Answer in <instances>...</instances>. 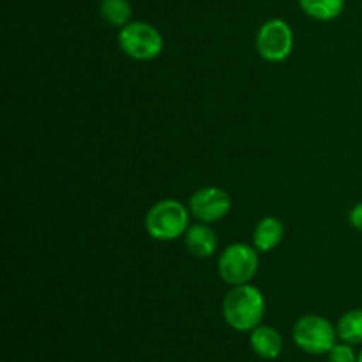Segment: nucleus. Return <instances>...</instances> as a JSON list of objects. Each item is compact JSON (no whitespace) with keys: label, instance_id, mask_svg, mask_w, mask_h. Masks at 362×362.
<instances>
[{"label":"nucleus","instance_id":"obj_1","mask_svg":"<svg viewBox=\"0 0 362 362\" xmlns=\"http://www.w3.org/2000/svg\"><path fill=\"white\" fill-rule=\"evenodd\" d=\"M265 315V297L251 283L237 285L223 300V317L226 324L240 332H251L260 325Z\"/></svg>","mask_w":362,"mask_h":362},{"label":"nucleus","instance_id":"obj_2","mask_svg":"<svg viewBox=\"0 0 362 362\" xmlns=\"http://www.w3.org/2000/svg\"><path fill=\"white\" fill-rule=\"evenodd\" d=\"M189 228V209L184 207L179 200L158 202L148 209L145 216V230L154 240L168 243L182 237Z\"/></svg>","mask_w":362,"mask_h":362},{"label":"nucleus","instance_id":"obj_3","mask_svg":"<svg viewBox=\"0 0 362 362\" xmlns=\"http://www.w3.org/2000/svg\"><path fill=\"white\" fill-rule=\"evenodd\" d=\"M258 250L250 244L237 243L226 247L218 260L219 278L226 285H246L258 272Z\"/></svg>","mask_w":362,"mask_h":362},{"label":"nucleus","instance_id":"obj_4","mask_svg":"<svg viewBox=\"0 0 362 362\" xmlns=\"http://www.w3.org/2000/svg\"><path fill=\"white\" fill-rule=\"evenodd\" d=\"M119 46L129 59L147 62L161 55L163 35L147 21H129L120 28Z\"/></svg>","mask_w":362,"mask_h":362},{"label":"nucleus","instance_id":"obj_5","mask_svg":"<svg viewBox=\"0 0 362 362\" xmlns=\"http://www.w3.org/2000/svg\"><path fill=\"white\" fill-rule=\"evenodd\" d=\"M338 329L320 315H306L293 325V341L306 354L322 356L336 345Z\"/></svg>","mask_w":362,"mask_h":362},{"label":"nucleus","instance_id":"obj_6","mask_svg":"<svg viewBox=\"0 0 362 362\" xmlns=\"http://www.w3.org/2000/svg\"><path fill=\"white\" fill-rule=\"evenodd\" d=\"M257 52L267 62H283L293 48L292 27L281 18H272L262 23L257 32Z\"/></svg>","mask_w":362,"mask_h":362},{"label":"nucleus","instance_id":"obj_7","mask_svg":"<svg viewBox=\"0 0 362 362\" xmlns=\"http://www.w3.org/2000/svg\"><path fill=\"white\" fill-rule=\"evenodd\" d=\"M189 212L202 223L221 221L232 209V198L218 186L202 187L189 198Z\"/></svg>","mask_w":362,"mask_h":362},{"label":"nucleus","instance_id":"obj_8","mask_svg":"<svg viewBox=\"0 0 362 362\" xmlns=\"http://www.w3.org/2000/svg\"><path fill=\"white\" fill-rule=\"evenodd\" d=\"M184 243L187 251L197 258H209L218 250V237L209 223H197L187 228L184 233Z\"/></svg>","mask_w":362,"mask_h":362},{"label":"nucleus","instance_id":"obj_9","mask_svg":"<svg viewBox=\"0 0 362 362\" xmlns=\"http://www.w3.org/2000/svg\"><path fill=\"white\" fill-rule=\"evenodd\" d=\"M283 235H285V226L274 216L264 218L258 221L253 230V246L257 247L258 253H269L276 250L281 244Z\"/></svg>","mask_w":362,"mask_h":362},{"label":"nucleus","instance_id":"obj_10","mask_svg":"<svg viewBox=\"0 0 362 362\" xmlns=\"http://www.w3.org/2000/svg\"><path fill=\"white\" fill-rule=\"evenodd\" d=\"M251 349L262 359H276L283 352V338L276 329L267 327V325H258L251 331L250 336Z\"/></svg>","mask_w":362,"mask_h":362},{"label":"nucleus","instance_id":"obj_11","mask_svg":"<svg viewBox=\"0 0 362 362\" xmlns=\"http://www.w3.org/2000/svg\"><path fill=\"white\" fill-rule=\"evenodd\" d=\"M299 6L306 16L317 21H332L341 16L345 0H299Z\"/></svg>","mask_w":362,"mask_h":362},{"label":"nucleus","instance_id":"obj_12","mask_svg":"<svg viewBox=\"0 0 362 362\" xmlns=\"http://www.w3.org/2000/svg\"><path fill=\"white\" fill-rule=\"evenodd\" d=\"M99 14L110 27H126L133 16V7L129 0H101L99 2Z\"/></svg>","mask_w":362,"mask_h":362},{"label":"nucleus","instance_id":"obj_13","mask_svg":"<svg viewBox=\"0 0 362 362\" xmlns=\"http://www.w3.org/2000/svg\"><path fill=\"white\" fill-rule=\"evenodd\" d=\"M336 329H338V336L341 341L350 343V345H361L362 343V310L346 311V313L339 318Z\"/></svg>","mask_w":362,"mask_h":362},{"label":"nucleus","instance_id":"obj_14","mask_svg":"<svg viewBox=\"0 0 362 362\" xmlns=\"http://www.w3.org/2000/svg\"><path fill=\"white\" fill-rule=\"evenodd\" d=\"M329 362H357V356L350 343H336L329 352Z\"/></svg>","mask_w":362,"mask_h":362},{"label":"nucleus","instance_id":"obj_15","mask_svg":"<svg viewBox=\"0 0 362 362\" xmlns=\"http://www.w3.org/2000/svg\"><path fill=\"white\" fill-rule=\"evenodd\" d=\"M349 219H350V225H352L354 228L361 230V232H362V202H361V204H357L356 207L350 211Z\"/></svg>","mask_w":362,"mask_h":362},{"label":"nucleus","instance_id":"obj_16","mask_svg":"<svg viewBox=\"0 0 362 362\" xmlns=\"http://www.w3.org/2000/svg\"><path fill=\"white\" fill-rule=\"evenodd\" d=\"M357 362H362V352H361V356L357 357Z\"/></svg>","mask_w":362,"mask_h":362}]
</instances>
